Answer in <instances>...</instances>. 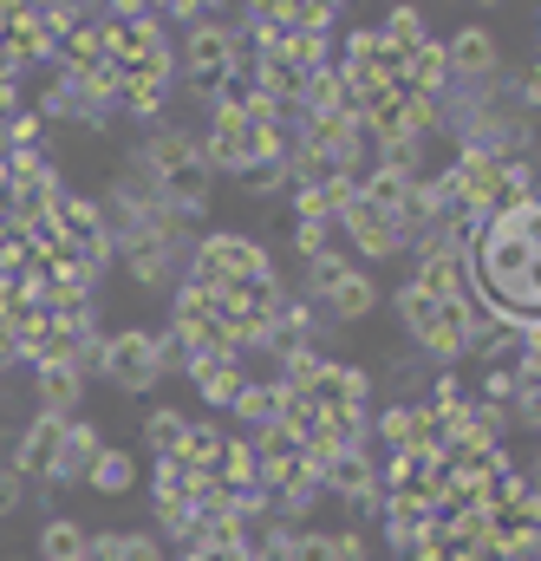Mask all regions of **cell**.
Returning a JSON list of instances; mask_svg holds the SVG:
<instances>
[]
</instances>
